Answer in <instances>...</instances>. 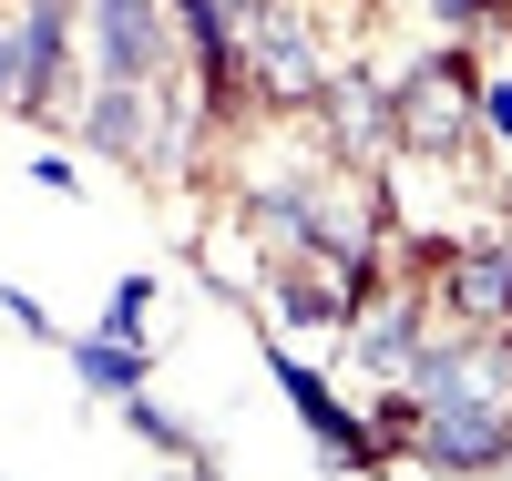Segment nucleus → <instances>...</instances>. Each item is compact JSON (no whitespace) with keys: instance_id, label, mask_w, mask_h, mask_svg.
Returning a JSON list of instances; mask_svg holds the SVG:
<instances>
[{"instance_id":"nucleus-13","label":"nucleus","mask_w":512,"mask_h":481,"mask_svg":"<svg viewBox=\"0 0 512 481\" xmlns=\"http://www.w3.org/2000/svg\"><path fill=\"white\" fill-rule=\"evenodd\" d=\"M482 123H492V134L512 144V72H502V82H482Z\"/></svg>"},{"instance_id":"nucleus-7","label":"nucleus","mask_w":512,"mask_h":481,"mask_svg":"<svg viewBox=\"0 0 512 481\" xmlns=\"http://www.w3.org/2000/svg\"><path fill=\"white\" fill-rule=\"evenodd\" d=\"M349 348L379 369V379H400L410 369V348H420V308L410 297H379V308H349Z\"/></svg>"},{"instance_id":"nucleus-1","label":"nucleus","mask_w":512,"mask_h":481,"mask_svg":"<svg viewBox=\"0 0 512 481\" xmlns=\"http://www.w3.org/2000/svg\"><path fill=\"white\" fill-rule=\"evenodd\" d=\"M410 461H431V471H492V461H512L502 389H431V400L410 410Z\"/></svg>"},{"instance_id":"nucleus-11","label":"nucleus","mask_w":512,"mask_h":481,"mask_svg":"<svg viewBox=\"0 0 512 481\" xmlns=\"http://www.w3.org/2000/svg\"><path fill=\"white\" fill-rule=\"evenodd\" d=\"M144 297H154L144 277H123V287H113V308H103V338H134V328H144Z\"/></svg>"},{"instance_id":"nucleus-5","label":"nucleus","mask_w":512,"mask_h":481,"mask_svg":"<svg viewBox=\"0 0 512 481\" xmlns=\"http://www.w3.org/2000/svg\"><path fill=\"white\" fill-rule=\"evenodd\" d=\"M441 287H451L461 328H512V246H461L441 267Z\"/></svg>"},{"instance_id":"nucleus-15","label":"nucleus","mask_w":512,"mask_h":481,"mask_svg":"<svg viewBox=\"0 0 512 481\" xmlns=\"http://www.w3.org/2000/svg\"><path fill=\"white\" fill-rule=\"evenodd\" d=\"M492 11V0H441V21H482Z\"/></svg>"},{"instance_id":"nucleus-3","label":"nucleus","mask_w":512,"mask_h":481,"mask_svg":"<svg viewBox=\"0 0 512 481\" xmlns=\"http://www.w3.org/2000/svg\"><path fill=\"white\" fill-rule=\"evenodd\" d=\"M236 52H246V72H256V93L267 103H318V41L297 31V11H277V0H256L246 11V31H236Z\"/></svg>"},{"instance_id":"nucleus-9","label":"nucleus","mask_w":512,"mask_h":481,"mask_svg":"<svg viewBox=\"0 0 512 481\" xmlns=\"http://www.w3.org/2000/svg\"><path fill=\"white\" fill-rule=\"evenodd\" d=\"M72 369H82V389L123 400V389H144V338H72Z\"/></svg>"},{"instance_id":"nucleus-10","label":"nucleus","mask_w":512,"mask_h":481,"mask_svg":"<svg viewBox=\"0 0 512 481\" xmlns=\"http://www.w3.org/2000/svg\"><path fill=\"white\" fill-rule=\"evenodd\" d=\"M123 420H134V430H144V441H154V451H175V461H205V441H185V430H175V420H164V410L144 400V389H123Z\"/></svg>"},{"instance_id":"nucleus-4","label":"nucleus","mask_w":512,"mask_h":481,"mask_svg":"<svg viewBox=\"0 0 512 481\" xmlns=\"http://www.w3.org/2000/svg\"><path fill=\"white\" fill-rule=\"evenodd\" d=\"M93 52H103V72H123V82H164V52H175V21H164V0H93Z\"/></svg>"},{"instance_id":"nucleus-6","label":"nucleus","mask_w":512,"mask_h":481,"mask_svg":"<svg viewBox=\"0 0 512 481\" xmlns=\"http://www.w3.org/2000/svg\"><path fill=\"white\" fill-rule=\"evenodd\" d=\"M144 113H154V82L103 72V93H93V113H82V134H93L103 154H123V164H144Z\"/></svg>"},{"instance_id":"nucleus-14","label":"nucleus","mask_w":512,"mask_h":481,"mask_svg":"<svg viewBox=\"0 0 512 481\" xmlns=\"http://www.w3.org/2000/svg\"><path fill=\"white\" fill-rule=\"evenodd\" d=\"M0 308H11V318H21L31 338H52V318H41V297H31V287H0Z\"/></svg>"},{"instance_id":"nucleus-12","label":"nucleus","mask_w":512,"mask_h":481,"mask_svg":"<svg viewBox=\"0 0 512 481\" xmlns=\"http://www.w3.org/2000/svg\"><path fill=\"white\" fill-rule=\"evenodd\" d=\"M31 103V72H21V31H0V113Z\"/></svg>"},{"instance_id":"nucleus-8","label":"nucleus","mask_w":512,"mask_h":481,"mask_svg":"<svg viewBox=\"0 0 512 481\" xmlns=\"http://www.w3.org/2000/svg\"><path fill=\"white\" fill-rule=\"evenodd\" d=\"M318 103H328V123H338V144H390V93H369V82H318Z\"/></svg>"},{"instance_id":"nucleus-2","label":"nucleus","mask_w":512,"mask_h":481,"mask_svg":"<svg viewBox=\"0 0 512 481\" xmlns=\"http://www.w3.org/2000/svg\"><path fill=\"white\" fill-rule=\"evenodd\" d=\"M472 113H482L472 62H461V52H441V62H420L400 93H390V144H400V154H461Z\"/></svg>"}]
</instances>
